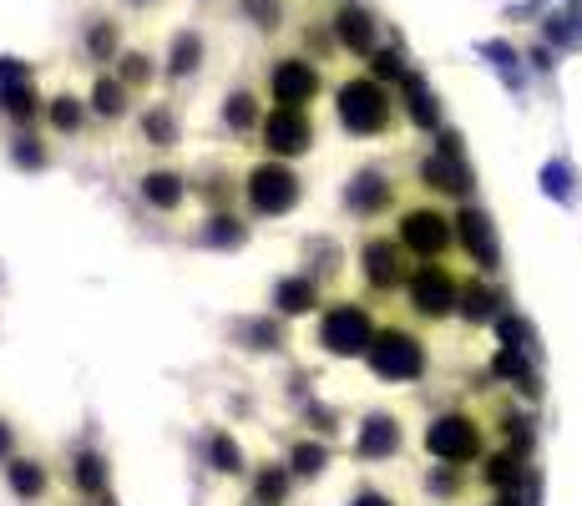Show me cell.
I'll return each mask as SVG.
<instances>
[{"instance_id":"obj_1","label":"cell","mask_w":582,"mask_h":506,"mask_svg":"<svg viewBox=\"0 0 582 506\" xmlns=\"http://www.w3.org/2000/svg\"><path fill=\"white\" fill-rule=\"evenodd\" d=\"M340 117H345V127L350 132H385L390 127V117H395V102H390V92L380 87L375 76H355V81H345L340 87Z\"/></svg>"},{"instance_id":"obj_2","label":"cell","mask_w":582,"mask_h":506,"mask_svg":"<svg viewBox=\"0 0 582 506\" xmlns=\"http://www.w3.org/2000/svg\"><path fill=\"white\" fill-rule=\"evenodd\" d=\"M319 345L335 350V355H365L370 350V319H365V309H350V304L329 309L324 324H319Z\"/></svg>"},{"instance_id":"obj_3","label":"cell","mask_w":582,"mask_h":506,"mask_svg":"<svg viewBox=\"0 0 582 506\" xmlns=\"http://www.w3.org/2000/svg\"><path fill=\"white\" fill-rule=\"evenodd\" d=\"M370 365L385 380H415L421 365H426V355L410 334H385V340H370Z\"/></svg>"},{"instance_id":"obj_4","label":"cell","mask_w":582,"mask_h":506,"mask_svg":"<svg viewBox=\"0 0 582 506\" xmlns=\"http://www.w3.org/2000/svg\"><path fill=\"white\" fill-rule=\"evenodd\" d=\"M269 92H274L279 107H304V102H314V92H319V71H314L309 61H299V56H284V61L269 71Z\"/></svg>"},{"instance_id":"obj_5","label":"cell","mask_w":582,"mask_h":506,"mask_svg":"<svg viewBox=\"0 0 582 506\" xmlns=\"http://www.w3.org/2000/svg\"><path fill=\"white\" fill-rule=\"evenodd\" d=\"M426 446L441 461H471L481 451V436H476V426L466 415H446V420H436V426L426 431Z\"/></svg>"},{"instance_id":"obj_6","label":"cell","mask_w":582,"mask_h":506,"mask_svg":"<svg viewBox=\"0 0 582 506\" xmlns=\"http://www.w3.org/2000/svg\"><path fill=\"white\" fill-rule=\"evenodd\" d=\"M264 137H269V152L294 157V152H304V147L314 142V127H309L304 107H274V112L264 117Z\"/></svg>"},{"instance_id":"obj_7","label":"cell","mask_w":582,"mask_h":506,"mask_svg":"<svg viewBox=\"0 0 582 506\" xmlns=\"http://www.w3.org/2000/svg\"><path fill=\"white\" fill-rule=\"evenodd\" d=\"M248 198H254L259 213H289L299 203V178L284 173V167H259V173L248 178Z\"/></svg>"},{"instance_id":"obj_8","label":"cell","mask_w":582,"mask_h":506,"mask_svg":"<svg viewBox=\"0 0 582 506\" xmlns=\"http://www.w3.org/2000/svg\"><path fill=\"white\" fill-rule=\"evenodd\" d=\"M446 238H451V228H446V218H441V213H405V223H400V248L421 253V259L441 253V248H446Z\"/></svg>"},{"instance_id":"obj_9","label":"cell","mask_w":582,"mask_h":506,"mask_svg":"<svg viewBox=\"0 0 582 506\" xmlns=\"http://www.w3.org/2000/svg\"><path fill=\"white\" fill-rule=\"evenodd\" d=\"M410 299H415V309L421 314H446L451 309V299H456V289H451V274L446 269H436V264H426L421 274L410 279Z\"/></svg>"},{"instance_id":"obj_10","label":"cell","mask_w":582,"mask_h":506,"mask_svg":"<svg viewBox=\"0 0 582 506\" xmlns=\"http://www.w3.org/2000/svg\"><path fill=\"white\" fill-rule=\"evenodd\" d=\"M335 36H340V46H350V51L370 56V51H375L380 26H375V16H370V11H360V6H340V16H335Z\"/></svg>"},{"instance_id":"obj_11","label":"cell","mask_w":582,"mask_h":506,"mask_svg":"<svg viewBox=\"0 0 582 506\" xmlns=\"http://www.w3.org/2000/svg\"><path fill=\"white\" fill-rule=\"evenodd\" d=\"M405 253L390 243V238H375L370 248H365V274H370V284L375 289H390V284H400L405 279Z\"/></svg>"},{"instance_id":"obj_12","label":"cell","mask_w":582,"mask_h":506,"mask_svg":"<svg viewBox=\"0 0 582 506\" xmlns=\"http://www.w3.org/2000/svg\"><path fill=\"white\" fill-rule=\"evenodd\" d=\"M461 243L476 253V264L491 269L496 264V238H491V223L481 213H461Z\"/></svg>"},{"instance_id":"obj_13","label":"cell","mask_w":582,"mask_h":506,"mask_svg":"<svg viewBox=\"0 0 582 506\" xmlns=\"http://www.w3.org/2000/svg\"><path fill=\"white\" fill-rule=\"evenodd\" d=\"M426 178H431L436 188H446V193H461V188H466V173H461V162H456V147H451V142L441 147V157L426 162Z\"/></svg>"},{"instance_id":"obj_14","label":"cell","mask_w":582,"mask_h":506,"mask_svg":"<svg viewBox=\"0 0 582 506\" xmlns=\"http://www.w3.org/2000/svg\"><path fill=\"white\" fill-rule=\"evenodd\" d=\"M400 446V431H395V420H370L365 436H360V456H390Z\"/></svg>"},{"instance_id":"obj_15","label":"cell","mask_w":582,"mask_h":506,"mask_svg":"<svg viewBox=\"0 0 582 506\" xmlns=\"http://www.w3.org/2000/svg\"><path fill=\"white\" fill-rule=\"evenodd\" d=\"M142 193H147V203H157V208H178L183 203V178H173V173H152L147 183H142Z\"/></svg>"},{"instance_id":"obj_16","label":"cell","mask_w":582,"mask_h":506,"mask_svg":"<svg viewBox=\"0 0 582 506\" xmlns=\"http://www.w3.org/2000/svg\"><path fill=\"white\" fill-rule=\"evenodd\" d=\"M400 81H405V97H410V117L421 122V127H431V122H436V102H431V92L421 87V76H405V71H400Z\"/></svg>"},{"instance_id":"obj_17","label":"cell","mask_w":582,"mask_h":506,"mask_svg":"<svg viewBox=\"0 0 582 506\" xmlns=\"http://www.w3.org/2000/svg\"><path fill=\"white\" fill-rule=\"evenodd\" d=\"M309 304H314V284L309 279H284L279 284V309L284 314H304Z\"/></svg>"},{"instance_id":"obj_18","label":"cell","mask_w":582,"mask_h":506,"mask_svg":"<svg viewBox=\"0 0 582 506\" xmlns=\"http://www.w3.org/2000/svg\"><path fill=\"white\" fill-rule=\"evenodd\" d=\"M122 107H127V87H122V81H97V112L102 117H122Z\"/></svg>"},{"instance_id":"obj_19","label":"cell","mask_w":582,"mask_h":506,"mask_svg":"<svg viewBox=\"0 0 582 506\" xmlns=\"http://www.w3.org/2000/svg\"><path fill=\"white\" fill-rule=\"evenodd\" d=\"M496 375H507V380H517L522 390H537V385H532V370H527V360H522L517 350H507L502 360H496Z\"/></svg>"},{"instance_id":"obj_20","label":"cell","mask_w":582,"mask_h":506,"mask_svg":"<svg viewBox=\"0 0 582 506\" xmlns=\"http://www.w3.org/2000/svg\"><path fill=\"white\" fill-rule=\"evenodd\" d=\"M243 11L254 16V26H264V31H274V26H279V16H284L279 0H243Z\"/></svg>"},{"instance_id":"obj_21","label":"cell","mask_w":582,"mask_h":506,"mask_svg":"<svg viewBox=\"0 0 582 506\" xmlns=\"http://www.w3.org/2000/svg\"><path fill=\"white\" fill-rule=\"evenodd\" d=\"M198 56H203V41H198V36H178V61H173V71H193Z\"/></svg>"},{"instance_id":"obj_22","label":"cell","mask_w":582,"mask_h":506,"mask_svg":"<svg viewBox=\"0 0 582 506\" xmlns=\"http://www.w3.org/2000/svg\"><path fill=\"white\" fill-rule=\"evenodd\" d=\"M51 122H56L61 132H71V127L81 122V107H76L71 97H56V107H51Z\"/></svg>"},{"instance_id":"obj_23","label":"cell","mask_w":582,"mask_h":506,"mask_svg":"<svg viewBox=\"0 0 582 506\" xmlns=\"http://www.w3.org/2000/svg\"><path fill=\"white\" fill-rule=\"evenodd\" d=\"M152 76V66H147V56H127V66H122V81L127 87H142V81Z\"/></svg>"},{"instance_id":"obj_24","label":"cell","mask_w":582,"mask_h":506,"mask_svg":"<svg viewBox=\"0 0 582 506\" xmlns=\"http://www.w3.org/2000/svg\"><path fill=\"white\" fill-rule=\"evenodd\" d=\"M142 127H147V137H157V142H173V117H168V112H152Z\"/></svg>"},{"instance_id":"obj_25","label":"cell","mask_w":582,"mask_h":506,"mask_svg":"<svg viewBox=\"0 0 582 506\" xmlns=\"http://www.w3.org/2000/svg\"><path fill=\"white\" fill-rule=\"evenodd\" d=\"M76 481L87 486V491H97V486H102V461H97V456H81V471H76Z\"/></svg>"},{"instance_id":"obj_26","label":"cell","mask_w":582,"mask_h":506,"mask_svg":"<svg viewBox=\"0 0 582 506\" xmlns=\"http://www.w3.org/2000/svg\"><path fill=\"white\" fill-rule=\"evenodd\" d=\"M324 466V446H299L294 451V471H319Z\"/></svg>"},{"instance_id":"obj_27","label":"cell","mask_w":582,"mask_h":506,"mask_svg":"<svg viewBox=\"0 0 582 506\" xmlns=\"http://www.w3.org/2000/svg\"><path fill=\"white\" fill-rule=\"evenodd\" d=\"M213 456H218V471H238V446H233V441L218 436V441H213Z\"/></svg>"},{"instance_id":"obj_28","label":"cell","mask_w":582,"mask_h":506,"mask_svg":"<svg viewBox=\"0 0 582 506\" xmlns=\"http://www.w3.org/2000/svg\"><path fill=\"white\" fill-rule=\"evenodd\" d=\"M11 481H16V491H41V471L36 466H11Z\"/></svg>"},{"instance_id":"obj_29","label":"cell","mask_w":582,"mask_h":506,"mask_svg":"<svg viewBox=\"0 0 582 506\" xmlns=\"http://www.w3.org/2000/svg\"><path fill=\"white\" fill-rule=\"evenodd\" d=\"M259 496H264V501H279V496H284V476H279V471H264V476H259Z\"/></svg>"},{"instance_id":"obj_30","label":"cell","mask_w":582,"mask_h":506,"mask_svg":"<svg viewBox=\"0 0 582 506\" xmlns=\"http://www.w3.org/2000/svg\"><path fill=\"white\" fill-rule=\"evenodd\" d=\"M228 122H233V127H248V122H254V102H248V97H233Z\"/></svg>"},{"instance_id":"obj_31","label":"cell","mask_w":582,"mask_h":506,"mask_svg":"<svg viewBox=\"0 0 582 506\" xmlns=\"http://www.w3.org/2000/svg\"><path fill=\"white\" fill-rule=\"evenodd\" d=\"M112 46H117V31H112V26H97V31H92V51L102 56V51H112Z\"/></svg>"},{"instance_id":"obj_32","label":"cell","mask_w":582,"mask_h":506,"mask_svg":"<svg viewBox=\"0 0 582 506\" xmlns=\"http://www.w3.org/2000/svg\"><path fill=\"white\" fill-rule=\"evenodd\" d=\"M355 506H390V501H380V496H365V501H355Z\"/></svg>"},{"instance_id":"obj_33","label":"cell","mask_w":582,"mask_h":506,"mask_svg":"<svg viewBox=\"0 0 582 506\" xmlns=\"http://www.w3.org/2000/svg\"><path fill=\"white\" fill-rule=\"evenodd\" d=\"M0 451H6V431H0Z\"/></svg>"}]
</instances>
